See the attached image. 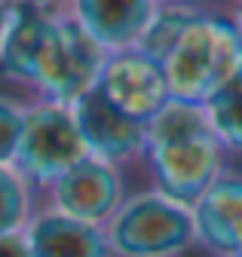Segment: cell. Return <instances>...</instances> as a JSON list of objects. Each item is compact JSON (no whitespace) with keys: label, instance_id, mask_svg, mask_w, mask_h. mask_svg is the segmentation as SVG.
<instances>
[{"label":"cell","instance_id":"obj_12","mask_svg":"<svg viewBox=\"0 0 242 257\" xmlns=\"http://www.w3.org/2000/svg\"><path fill=\"white\" fill-rule=\"evenodd\" d=\"M28 257H113L104 227H92L52 208H40L25 223Z\"/></svg>","mask_w":242,"mask_h":257},{"label":"cell","instance_id":"obj_14","mask_svg":"<svg viewBox=\"0 0 242 257\" xmlns=\"http://www.w3.org/2000/svg\"><path fill=\"white\" fill-rule=\"evenodd\" d=\"M205 119L224 150H242V74L224 83L202 104Z\"/></svg>","mask_w":242,"mask_h":257},{"label":"cell","instance_id":"obj_8","mask_svg":"<svg viewBox=\"0 0 242 257\" xmlns=\"http://www.w3.org/2000/svg\"><path fill=\"white\" fill-rule=\"evenodd\" d=\"M95 89L113 107H119L138 122H150L172 101L163 64L144 55L138 46L107 55Z\"/></svg>","mask_w":242,"mask_h":257},{"label":"cell","instance_id":"obj_16","mask_svg":"<svg viewBox=\"0 0 242 257\" xmlns=\"http://www.w3.org/2000/svg\"><path fill=\"white\" fill-rule=\"evenodd\" d=\"M25 104L13 95L0 92V166L13 169V156L22 138V125H25Z\"/></svg>","mask_w":242,"mask_h":257},{"label":"cell","instance_id":"obj_2","mask_svg":"<svg viewBox=\"0 0 242 257\" xmlns=\"http://www.w3.org/2000/svg\"><path fill=\"white\" fill-rule=\"evenodd\" d=\"M172 101L202 107L224 83L242 74V37L227 10L205 7L163 61Z\"/></svg>","mask_w":242,"mask_h":257},{"label":"cell","instance_id":"obj_15","mask_svg":"<svg viewBox=\"0 0 242 257\" xmlns=\"http://www.w3.org/2000/svg\"><path fill=\"white\" fill-rule=\"evenodd\" d=\"M34 214V190L10 166H0V236L22 233Z\"/></svg>","mask_w":242,"mask_h":257},{"label":"cell","instance_id":"obj_5","mask_svg":"<svg viewBox=\"0 0 242 257\" xmlns=\"http://www.w3.org/2000/svg\"><path fill=\"white\" fill-rule=\"evenodd\" d=\"M86 156L89 153L77 132L71 107L34 98L25 104V125L13 156V169L31 190H46Z\"/></svg>","mask_w":242,"mask_h":257},{"label":"cell","instance_id":"obj_18","mask_svg":"<svg viewBox=\"0 0 242 257\" xmlns=\"http://www.w3.org/2000/svg\"><path fill=\"white\" fill-rule=\"evenodd\" d=\"M227 16H230V22L236 25V31H239V37H242V4H233V7L227 10Z\"/></svg>","mask_w":242,"mask_h":257},{"label":"cell","instance_id":"obj_7","mask_svg":"<svg viewBox=\"0 0 242 257\" xmlns=\"http://www.w3.org/2000/svg\"><path fill=\"white\" fill-rule=\"evenodd\" d=\"M71 113L83 138V147L92 159H101L116 169L144 163L147 122H138L119 107H113L98 89L86 92L80 101H74Z\"/></svg>","mask_w":242,"mask_h":257},{"label":"cell","instance_id":"obj_4","mask_svg":"<svg viewBox=\"0 0 242 257\" xmlns=\"http://www.w3.org/2000/svg\"><path fill=\"white\" fill-rule=\"evenodd\" d=\"M104 58L107 55L74 22L68 4H55L46 40L37 58V77L31 89L34 101H52L71 107L86 92L98 86Z\"/></svg>","mask_w":242,"mask_h":257},{"label":"cell","instance_id":"obj_1","mask_svg":"<svg viewBox=\"0 0 242 257\" xmlns=\"http://www.w3.org/2000/svg\"><path fill=\"white\" fill-rule=\"evenodd\" d=\"M227 150L215 138L202 107L169 101L147 122L144 163L154 190L172 202L193 205L224 175Z\"/></svg>","mask_w":242,"mask_h":257},{"label":"cell","instance_id":"obj_3","mask_svg":"<svg viewBox=\"0 0 242 257\" xmlns=\"http://www.w3.org/2000/svg\"><path fill=\"white\" fill-rule=\"evenodd\" d=\"M113 257H181L196 248L193 214L154 187L129 193L104 223Z\"/></svg>","mask_w":242,"mask_h":257},{"label":"cell","instance_id":"obj_19","mask_svg":"<svg viewBox=\"0 0 242 257\" xmlns=\"http://www.w3.org/2000/svg\"><path fill=\"white\" fill-rule=\"evenodd\" d=\"M7 16H10V4H0V43H4V31H7Z\"/></svg>","mask_w":242,"mask_h":257},{"label":"cell","instance_id":"obj_17","mask_svg":"<svg viewBox=\"0 0 242 257\" xmlns=\"http://www.w3.org/2000/svg\"><path fill=\"white\" fill-rule=\"evenodd\" d=\"M0 257H28V245L22 233L0 236Z\"/></svg>","mask_w":242,"mask_h":257},{"label":"cell","instance_id":"obj_13","mask_svg":"<svg viewBox=\"0 0 242 257\" xmlns=\"http://www.w3.org/2000/svg\"><path fill=\"white\" fill-rule=\"evenodd\" d=\"M202 10H205L202 4H181V0H169V4H163V0H157V10H154V16H150V25L144 31L138 49L163 64L166 55L172 52V46L196 22V16Z\"/></svg>","mask_w":242,"mask_h":257},{"label":"cell","instance_id":"obj_10","mask_svg":"<svg viewBox=\"0 0 242 257\" xmlns=\"http://www.w3.org/2000/svg\"><path fill=\"white\" fill-rule=\"evenodd\" d=\"M157 0H68V13L104 55L135 49Z\"/></svg>","mask_w":242,"mask_h":257},{"label":"cell","instance_id":"obj_6","mask_svg":"<svg viewBox=\"0 0 242 257\" xmlns=\"http://www.w3.org/2000/svg\"><path fill=\"white\" fill-rule=\"evenodd\" d=\"M43 193H46V208L83 223H92V227H104L129 196L123 169L107 166L92 156L80 159L74 169L52 181Z\"/></svg>","mask_w":242,"mask_h":257},{"label":"cell","instance_id":"obj_11","mask_svg":"<svg viewBox=\"0 0 242 257\" xmlns=\"http://www.w3.org/2000/svg\"><path fill=\"white\" fill-rule=\"evenodd\" d=\"M55 4H10L7 31L0 43V77L31 92L37 77V58L46 40Z\"/></svg>","mask_w":242,"mask_h":257},{"label":"cell","instance_id":"obj_9","mask_svg":"<svg viewBox=\"0 0 242 257\" xmlns=\"http://www.w3.org/2000/svg\"><path fill=\"white\" fill-rule=\"evenodd\" d=\"M196 245L215 257H242V172H227L190 205Z\"/></svg>","mask_w":242,"mask_h":257}]
</instances>
